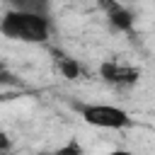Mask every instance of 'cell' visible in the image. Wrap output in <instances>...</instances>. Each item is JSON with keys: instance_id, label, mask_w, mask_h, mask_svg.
Here are the masks:
<instances>
[{"instance_id": "cell-1", "label": "cell", "mask_w": 155, "mask_h": 155, "mask_svg": "<svg viewBox=\"0 0 155 155\" xmlns=\"http://www.w3.org/2000/svg\"><path fill=\"white\" fill-rule=\"evenodd\" d=\"M0 31L12 41L44 44L51 39V17L34 15V12H19V10H5Z\"/></svg>"}, {"instance_id": "cell-2", "label": "cell", "mask_w": 155, "mask_h": 155, "mask_svg": "<svg viewBox=\"0 0 155 155\" xmlns=\"http://www.w3.org/2000/svg\"><path fill=\"white\" fill-rule=\"evenodd\" d=\"M78 111L87 126L104 128V131H121L133 124L131 114L124 107L107 104V102H90V104H78Z\"/></svg>"}, {"instance_id": "cell-3", "label": "cell", "mask_w": 155, "mask_h": 155, "mask_svg": "<svg viewBox=\"0 0 155 155\" xmlns=\"http://www.w3.org/2000/svg\"><path fill=\"white\" fill-rule=\"evenodd\" d=\"M99 78L102 82H107L109 87H116V90H126V87H133L140 78V70L126 61H119V58H107L99 63Z\"/></svg>"}, {"instance_id": "cell-4", "label": "cell", "mask_w": 155, "mask_h": 155, "mask_svg": "<svg viewBox=\"0 0 155 155\" xmlns=\"http://www.w3.org/2000/svg\"><path fill=\"white\" fill-rule=\"evenodd\" d=\"M99 7L116 31H131L133 29V12L126 5H121L119 0H99Z\"/></svg>"}, {"instance_id": "cell-5", "label": "cell", "mask_w": 155, "mask_h": 155, "mask_svg": "<svg viewBox=\"0 0 155 155\" xmlns=\"http://www.w3.org/2000/svg\"><path fill=\"white\" fill-rule=\"evenodd\" d=\"M56 68H58V73L65 78V80H85L87 78V70L82 68V63L78 61V58H70V56H58L56 58Z\"/></svg>"}, {"instance_id": "cell-6", "label": "cell", "mask_w": 155, "mask_h": 155, "mask_svg": "<svg viewBox=\"0 0 155 155\" xmlns=\"http://www.w3.org/2000/svg\"><path fill=\"white\" fill-rule=\"evenodd\" d=\"M7 10H19V12H34V15H48L51 12V0H5Z\"/></svg>"}, {"instance_id": "cell-7", "label": "cell", "mask_w": 155, "mask_h": 155, "mask_svg": "<svg viewBox=\"0 0 155 155\" xmlns=\"http://www.w3.org/2000/svg\"><path fill=\"white\" fill-rule=\"evenodd\" d=\"M51 155H85V148L75 140V138H70L68 143H63V145H58Z\"/></svg>"}, {"instance_id": "cell-8", "label": "cell", "mask_w": 155, "mask_h": 155, "mask_svg": "<svg viewBox=\"0 0 155 155\" xmlns=\"http://www.w3.org/2000/svg\"><path fill=\"white\" fill-rule=\"evenodd\" d=\"M104 155H136V153H131V150H124V148H116V150H109V153H104Z\"/></svg>"}, {"instance_id": "cell-9", "label": "cell", "mask_w": 155, "mask_h": 155, "mask_svg": "<svg viewBox=\"0 0 155 155\" xmlns=\"http://www.w3.org/2000/svg\"><path fill=\"white\" fill-rule=\"evenodd\" d=\"M34 155H51V153H44V150H41V153H34Z\"/></svg>"}]
</instances>
